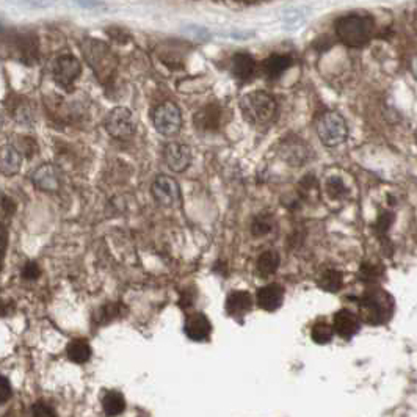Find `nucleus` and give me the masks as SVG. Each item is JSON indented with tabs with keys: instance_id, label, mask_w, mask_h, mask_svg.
Masks as SVG:
<instances>
[{
	"instance_id": "c756f323",
	"label": "nucleus",
	"mask_w": 417,
	"mask_h": 417,
	"mask_svg": "<svg viewBox=\"0 0 417 417\" xmlns=\"http://www.w3.org/2000/svg\"><path fill=\"white\" fill-rule=\"evenodd\" d=\"M378 276H380V268H378V265L364 264L361 267L362 281H369V283H373V281H377Z\"/></svg>"
},
{
	"instance_id": "9b49d317",
	"label": "nucleus",
	"mask_w": 417,
	"mask_h": 417,
	"mask_svg": "<svg viewBox=\"0 0 417 417\" xmlns=\"http://www.w3.org/2000/svg\"><path fill=\"white\" fill-rule=\"evenodd\" d=\"M164 159L166 166L175 173H182L190 166L192 151L182 143H170L165 146Z\"/></svg>"
},
{
	"instance_id": "7c9ffc66",
	"label": "nucleus",
	"mask_w": 417,
	"mask_h": 417,
	"mask_svg": "<svg viewBox=\"0 0 417 417\" xmlns=\"http://www.w3.org/2000/svg\"><path fill=\"white\" fill-rule=\"evenodd\" d=\"M41 276V268L36 262H27L23 268V278L25 281H35Z\"/></svg>"
},
{
	"instance_id": "f704fd0d",
	"label": "nucleus",
	"mask_w": 417,
	"mask_h": 417,
	"mask_svg": "<svg viewBox=\"0 0 417 417\" xmlns=\"http://www.w3.org/2000/svg\"><path fill=\"white\" fill-rule=\"evenodd\" d=\"M74 2L86 10H97L104 7V3H102L101 0H74Z\"/></svg>"
},
{
	"instance_id": "393cba45",
	"label": "nucleus",
	"mask_w": 417,
	"mask_h": 417,
	"mask_svg": "<svg viewBox=\"0 0 417 417\" xmlns=\"http://www.w3.org/2000/svg\"><path fill=\"white\" fill-rule=\"evenodd\" d=\"M333 331H334V329H333L331 325L327 323L325 320H320L312 327L311 338L316 344H327V342H329V340H331Z\"/></svg>"
},
{
	"instance_id": "473e14b6",
	"label": "nucleus",
	"mask_w": 417,
	"mask_h": 417,
	"mask_svg": "<svg viewBox=\"0 0 417 417\" xmlns=\"http://www.w3.org/2000/svg\"><path fill=\"white\" fill-rule=\"evenodd\" d=\"M394 216L391 212H383L380 218H378V231H380V234H386L389 231V227L392 225Z\"/></svg>"
},
{
	"instance_id": "412c9836",
	"label": "nucleus",
	"mask_w": 417,
	"mask_h": 417,
	"mask_svg": "<svg viewBox=\"0 0 417 417\" xmlns=\"http://www.w3.org/2000/svg\"><path fill=\"white\" fill-rule=\"evenodd\" d=\"M292 64V58L287 55H272L268 60H265L264 69L265 75L268 79H278L287 68Z\"/></svg>"
},
{
	"instance_id": "f8f14e48",
	"label": "nucleus",
	"mask_w": 417,
	"mask_h": 417,
	"mask_svg": "<svg viewBox=\"0 0 417 417\" xmlns=\"http://www.w3.org/2000/svg\"><path fill=\"white\" fill-rule=\"evenodd\" d=\"M34 186L42 192H57L60 188V175L57 168L51 164L38 166L31 175Z\"/></svg>"
},
{
	"instance_id": "a211bd4d",
	"label": "nucleus",
	"mask_w": 417,
	"mask_h": 417,
	"mask_svg": "<svg viewBox=\"0 0 417 417\" xmlns=\"http://www.w3.org/2000/svg\"><path fill=\"white\" fill-rule=\"evenodd\" d=\"M254 69H256V63L254 58L248 53H236L231 60V71L234 77L240 80H248L253 77Z\"/></svg>"
},
{
	"instance_id": "e433bc0d",
	"label": "nucleus",
	"mask_w": 417,
	"mask_h": 417,
	"mask_svg": "<svg viewBox=\"0 0 417 417\" xmlns=\"http://www.w3.org/2000/svg\"><path fill=\"white\" fill-rule=\"evenodd\" d=\"M409 71H411V74H413V77L417 80V55L413 57V60H411Z\"/></svg>"
},
{
	"instance_id": "9d476101",
	"label": "nucleus",
	"mask_w": 417,
	"mask_h": 417,
	"mask_svg": "<svg viewBox=\"0 0 417 417\" xmlns=\"http://www.w3.org/2000/svg\"><path fill=\"white\" fill-rule=\"evenodd\" d=\"M153 197L164 207H175L181 203V188L175 179L170 176H159L151 187Z\"/></svg>"
},
{
	"instance_id": "5701e85b",
	"label": "nucleus",
	"mask_w": 417,
	"mask_h": 417,
	"mask_svg": "<svg viewBox=\"0 0 417 417\" xmlns=\"http://www.w3.org/2000/svg\"><path fill=\"white\" fill-rule=\"evenodd\" d=\"M281 264V259H279V254L275 253V251H264L261 256H259L257 259V264H256V268L259 275L262 276H270L273 275L276 270H278Z\"/></svg>"
},
{
	"instance_id": "72a5a7b5",
	"label": "nucleus",
	"mask_w": 417,
	"mask_h": 417,
	"mask_svg": "<svg viewBox=\"0 0 417 417\" xmlns=\"http://www.w3.org/2000/svg\"><path fill=\"white\" fill-rule=\"evenodd\" d=\"M7 247H8V229L0 223V259L5 256Z\"/></svg>"
},
{
	"instance_id": "2f4dec72",
	"label": "nucleus",
	"mask_w": 417,
	"mask_h": 417,
	"mask_svg": "<svg viewBox=\"0 0 417 417\" xmlns=\"http://www.w3.org/2000/svg\"><path fill=\"white\" fill-rule=\"evenodd\" d=\"M12 384H10L8 378L0 375V403L8 402V400L12 399Z\"/></svg>"
},
{
	"instance_id": "a878e982",
	"label": "nucleus",
	"mask_w": 417,
	"mask_h": 417,
	"mask_svg": "<svg viewBox=\"0 0 417 417\" xmlns=\"http://www.w3.org/2000/svg\"><path fill=\"white\" fill-rule=\"evenodd\" d=\"M272 229H273V218L270 215H257L256 218L253 220L251 225L253 236L262 237L265 234H268Z\"/></svg>"
},
{
	"instance_id": "f257e3e1",
	"label": "nucleus",
	"mask_w": 417,
	"mask_h": 417,
	"mask_svg": "<svg viewBox=\"0 0 417 417\" xmlns=\"http://www.w3.org/2000/svg\"><path fill=\"white\" fill-rule=\"evenodd\" d=\"M375 31L372 16L364 13H350L336 23V35L349 47H362L370 41Z\"/></svg>"
},
{
	"instance_id": "f3484780",
	"label": "nucleus",
	"mask_w": 417,
	"mask_h": 417,
	"mask_svg": "<svg viewBox=\"0 0 417 417\" xmlns=\"http://www.w3.org/2000/svg\"><path fill=\"white\" fill-rule=\"evenodd\" d=\"M333 329L340 338L350 339L351 336H355L357 329H359V320H357V317L351 311L342 309L334 316Z\"/></svg>"
},
{
	"instance_id": "2eb2a0df",
	"label": "nucleus",
	"mask_w": 417,
	"mask_h": 417,
	"mask_svg": "<svg viewBox=\"0 0 417 417\" xmlns=\"http://www.w3.org/2000/svg\"><path fill=\"white\" fill-rule=\"evenodd\" d=\"M23 165V157L12 144L0 146V173L5 176L18 175Z\"/></svg>"
},
{
	"instance_id": "b1692460",
	"label": "nucleus",
	"mask_w": 417,
	"mask_h": 417,
	"mask_svg": "<svg viewBox=\"0 0 417 417\" xmlns=\"http://www.w3.org/2000/svg\"><path fill=\"white\" fill-rule=\"evenodd\" d=\"M318 286L327 292H338L342 287V273L338 270H327L318 279Z\"/></svg>"
},
{
	"instance_id": "dca6fc26",
	"label": "nucleus",
	"mask_w": 417,
	"mask_h": 417,
	"mask_svg": "<svg viewBox=\"0 0 417 417\" xmlns=\"http://www.w3.org/2000/svg\"><path fill=\"white\" fill-rule=\"evenodd\" d=\"M253 307V298L247 290H234L226 300V312L231 317H243Z\"/></svg>"
},
{
	"instance_id": "7ed1b4c3",
	"label": "nucleus",
	"mask_w": 417,
	"mask_h": 417,
	"mask_svg": "<svg viewBox=\"0 0 417 417\" xmlns=\"http://www.w3.org/2000/svg\"><path fill=\"white\" fill-rule=\"evenodd\" d=\"M316 131L323 146L338 148L349 138V127L345 118L338 112H325L317 118Z\"/></svg>"
},
{
	"instance_id": "c9c22d12",
	"label": "nucleus",
	"mask_w": 417,
	"mask_h": 417,
	"mask_svg": "<svg viewBox=\"0 0 417 417\" xmlns=\"http://www.w3.org/2000/svg\"><path fill=\"white\" fill-rule=\"evenodd\" d=\"M13 309H14L13 301L0 300V317H7V316H10V314L13 312Z\"/></svg>"
},
{
	"instance_id": "aec40b11",
	"label": "nucleus",
	"mask_w": 417,
	"mask_h": 417,
	"mask_svg": "<svg viewBox=\"0 0 417 417\" xmlns=\"http://www.w3.org/2000/svg\"><path fill=\"white\" fill-rule=\"evenodd\" d=\"M102 408H104V413L108 417H115L123 413L126 409V400H124V395L118 391H110L104 395L102 399Z\"/></svg>"
},
{
	"instance_id": "f03ea898",
	"label": "nucleus",
	"mask_w": 417,
	"mask_h": 417,
	"mask_svg": "<svg viewBox=\"0 0 417 417\" xmlns=\"http://www.w3.org/2000/svg\"><path fill=\"white\" fill-rule=\"evenodd\" d=\"M240 110L248 123L264 126L276 115V101L265 91H251L240 99Z\"/></svg>"
},
{
	"instance_id": "c85d7f7f",
	"label": "nucleus",
	"mask_w": 417,
	"mask_h": 417,
	"mask_svg": "<svg viewBox=\"0 0 417 417\" xmlns=\"http://www.w3.org/2000/svg\"><path fill=\"white\" fill-rule=\"evenodd\" d=\"M31 416L34 417H57L55 408L51 403L45 402V400H38L36 403L31 406Z\"/></svg>"
},
{
	"instance_id": "39448f33",
	"label": "nucleus",
	"mask_w": 417,
	"mask_h": 417,
	"mask_svg": "<svg viewBox=\"0 0 417 417\" xmlns=\"http://www.w3.org/2000/svg\"><path fill=\"white\" fill-rule=\"evenodd\" d=\"M82 51L85 53L86 62L90 66L94 69L97 77H104V75H110L115 68V58L107 45L102 41L96 40H85Z\"/></svg>"
},
{
	"instance_id": "4c0bfd02",
	"label": "nucleus",
	"mask_w": 417,
	"mask_h": 417,
	"mask_svg": "<svg viewBox=\"0 0 417 417\" xmlns=\"http://www.w3.org/2000/svg\"><path fill=\"white\" fill-rule=\"evenodd\" d=\"M0 126H2V116H0Z\"/></svg>"
},
{
	"instance_id": "cd10ccee",
	"label": "nucleus",
	"mask_w": 417,
	"mask_h": 417,
	"mask_svg": "<svg viewBox=\"0 0 417 417\" xmlns=\"http://www.w3.org/2000/svg\"><path fill=\"white\" fill-rule=\"evenodd\" d=\"M8 2L29 10H46L52 8L57 3V0H8Z\"/></svg>"
},
{
	"instance_id": "0eeeda50",
	"label": "nucleus",
	"mask_w": 417,
	"mask_h": 417,
	"mask_svg": "<svg viewBox=\"0 0 417 417\" xmlns=\"http://www.w3.org/2000/svg\"><path fill=\"white\" fill-rule=\"evenodd\" d=\"M108 135L115 138H129L137 131V119L127 107H116L108 113L105 119Z\"/></svg>"
},
{
	"instance_id": "1a4fd4ad",
	"label": "nucleus",
	"mask_w": 417,
	"mask_h": 417,
	"mask_svg": "<svg viewBox=\"0 0 417 417\" xmlns=\"http://www.w3.org/2000/svg\"><path fill=\"white\" fill-rule=\"evenodd\" d=\"M278 154L287 165L301 166L311 159V148L298 137H287L279 143Z\"/></svg>"
},
{
	"instance_id": "6e6552de",
	"label": "nucleus",
	"mask_w": 417,
	"mask_h": 417,
	"mask_svg": "<svg viewBox=\"0 0 417 417\" xmlns=\"http://www.w3.org/2000/svg\"><path fill=\"white\" fill-rule=\"evenodd\" d=\"M80 73H82V64L71 53H64V55L58 57L53 62L52 77L55 80V84L63 86V88L73 86L75 80L79 79Z\"/></svg>"
},
{
	"instance_id": "6ab92c4d",
	"label": "nucleus",
	"mask_w": 417,
	"mask_h": 417,
	"mask_svg": "<svg viewBox=\"0 0 417 417\" xmlns=\"http://www.w3.org/2000/svg\"><path fill=\"white\" fill-rule=\"evenodd\" d=\"M66 353L75 364H85L91 357V346L85 339H73L66 346Z\"/></svg>"
},
{
	"instance_id": "ddd939ff",
	"label": "nucleus",
	"mask_w": 417,
	"mask_h": 417,
	"mask_svg": "<svg viewBox=\"0 0 417 417\" xmlns=\"http://www.w3.org/2000/svg\"><path fill=\"white\" fill-rule=\"evenodd\" d=\"M210 333H212V325L204 314L197 312L187 317L186 334L188 339L194 340V342H203V340L209 339Z\"/></svg>"
},
{
	"instance_id": "4468645a",
	"label": "nucleus",
	"mask_w": 417,
	"mask_h": 417,
	"mask_svg": "<svg viewBox=\"0 0 417 417\" xmlns=\"http://www.w3.org/2000/svg\"><path fill=\"white\" fill-rule=\"evenodd\" d=\"M284 300V289L279 284H267L259 289L256 295V301L259 307L264 311H276L283 305Z\"/></svg>"
},
{
	"instance_id": "4be33fe9",
	"label": "nucleus",
	"mask_w": 417,
	"mask_h": 417,
	"mask_svg": "<svg viewBox=\"0 0 417 417\" xmlns=\"http://www.w3.org/2000/svg\"><path fill=\"white\" fill-rule=\"evenodd\" d=\"M126 312V307L121 303H107L101 307L94 316V320L97 325H107L115 320V318L121 317Z\"/></svg>"
},
{
	"instance_id": "20e7f679",
	"label": "nucleus",
	"mask_w": 417,
	"mask_h": 417,
	"mask_svg": "<svg viewBox=\"0 0 417 417\" xmlns=\"http://www.w3.org/2000/svg\"><path fill=\"white\" fill-rule=\"evenodd\" d=\"M359 303L362 309H364L366 320L372 325L386 322L392 314V298L384 290L372 289L366 292Z\"/></svg>"
},
{
	"instance_id": "423d86ee",
	"label": "nucleus",
	"mask_w": 417,
	"mask_h": 417,
	"mask_svg": "<svg viewBox=\"0 0 417 417\" xmlns=\"http://www.w3.org/2000/svg\"><path fill=\"white\" fill-rule=\"evenodd\" d=\"M153 124L155 131L165 137H173L182 127V113L175 102L166 101L155 107L153 113Z\"/></svg>"
},
{
	"instance_id": "58836bf2",
	"label": "nucleus",
	"mask_w": 417,
	"mask_h": 417,
	"mask_svg": "<svg viewBox=\"0 0 417 417\" xmlns=\"http://www.w3.org/2000/svg\"><path fill=\"white\" fill-rule=\"evenodd\" d=\"M416 142H417V131H416Z\"/></svg>"
},
{
	"instance_id": "bb28decb",
	"label": "nucleus",
	"mask_w": 417,
	"mask_h": 417,
	"mask_svg": "<svg viewBox=\"0 0 417 417\" xmlns=\"http://www.w3.org/2000/svg\"><path fill=\"white\" fill-rule=\"evenodd\" d=\"M327 192L331 198L334 199H342L346 197V193H349V190H346L345 184L340 177H331L328 179L327 182Z\"/></svg>"
}]
</instances>
